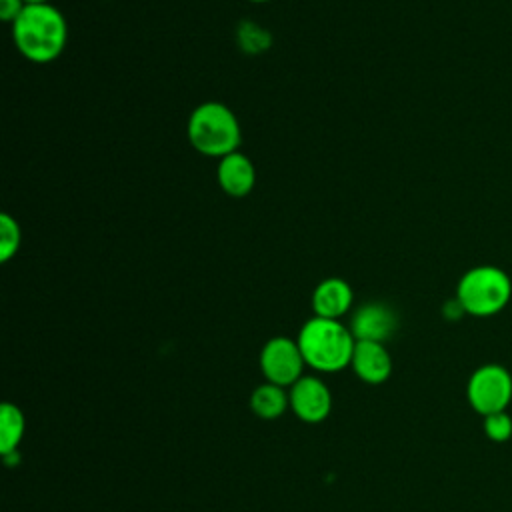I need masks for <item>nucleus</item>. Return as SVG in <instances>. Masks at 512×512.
<instances>
[{
  "label": "nucleus",
  "instance_id": "obj_12",
  "mask_svg": "<svg viewBox=\"0 0 512 512\" xmlns=\"http://www.w3.org/2000/svg\"><path fill=\"white\" fill-rule=\"evenodd\" d=\"M288 404H290V398L284 392V388L278 384H272V382L260 384L250 396L252 412L264 420H274V418L282 416L284 410L288 408Z\"/></svg>",
  "mask_w": 512,
  "mask_h": 512
},
{
  "label": "nucleus",
  "instance_id": "obj_10",
  "mask_svg": "<svg viewBox=\"0 0 512 512\" xmlns=\"http://www.w3.org/2000/svg\"><path fill=\"white\" fill-rule=\"evenodd\" d=\"M216 178L220 188L234 198L246 196L256 182V168L248 156L242 152H232L224 158H220L216 168Z\"/></svg>",
  "mask_w": 512,
  "mask_h": 512
},
{
  "label": "nucleus",
  "instance_id": "obj_5",
  "mask_svg": "<svg viewBox=\"0 0 512 512\" xmlns=\"http://www.w3.org/2000/svg\"><path fill=\"white\" fill-rule=\"evenodd\" d=\"M466 400L482 418L508 410L512 402V374L506 366L488 362L478 366L466 384Z\"/></svg>",
  "mask_w": 512,
  "mask_h": 512
},
{
  "label": "nucleus",
  "instance_id": "obj_17",
  "mask_svg": "<svg viewBox=\"0 0 512 512\" xmlns=\"http://www.w3.org/2000/svg\"><path fill=\"white\" fill-rule=\"evenodd\" d=\"M442 314H444V318H448V320H460L462 316H466V312H464V308H462V304L458 302L456 296H454L452 300L444 302Z\"/></svg>",
  "mask_w": 512,
  "mask_h": 512
},
{
  "label": "nucleus",
  "instance_id": "obj_8",
  "mask_svg": "<svg viewBox=\"0 0 512 512\" xmlns=\"http://www.w3.org/2000/svg\"><path fill=\"white\" fill-rule=\"evenodd\" d=\"M396 330V314L380 302H370L360 306L350 322V332L356 340L382 342L390 338Z\"/></svg>",
  "mask_w": 512,
  "mask_h": 512
},
{
  "label": "nucleus",
  "instance_id": "obj_15",
  "mask_svg": "<svg viewBox=\"0 0 512 512\" xmlns=\"http://www.w3.org/2000/svg\"><path fill=\"white\" fill-rule=\"evenodd\" d=\"M482 430L492 442H508L512 438V416L508 410L488 414L482 418Z\"/></svg>",
  "mask_w": 512,
  "mask_h": 512
},
{
  "label": "nucleus",
  "instance_id": "obj_4",
  "mask_svg": "<svg viewBox=\"0 0 512 512\" xmlns=\"http://www.w3.org/2000/svg\"><path fill=\"white\" fill-rule=\"evenodd\" d=\"M454 296L468 316L490 318L510 304L512 278L500 266L478 264L460 276Z\"/></svg>",
  "mask_w": 512,
  "mask_h": 512
},
{
  "label": "nucleus",
  "instance_id": "obj_18",
  "mask_svg": "<svg viewBox=\"0 0 512 512\" xmlns=\"http://www.w3.org/2000/svg\"><path fill=\"white\" fill-rule=\"evenodd\" d=\"M26 4H48V0H24Z\"/></svg>",
  "mask_w": 512,
  "mask_h": 512
},
{
  "label": "nucleus",
  "instance_id": "obj_7",
  "mask_svg": "<svg viewBox=\"0 0 512 512\" xmlns=\"http://www.w3.org/2000/svg\"><path fill=\"white\" fill-rule=\"evenodd\" d=\"M290 408L294 414L310 424L322 422L332 408V396L326 384L316 376H302L290 386Z\"/></svg>",
  "mask_w": 512,
  "mask_h": 512
},
{
  "label": "nucleus",
  "instance_id": "obj_1",
  "mask_svg": "<svg viewBox=\"0 0 512 512\" xmlns=\"http://www.w3.org/2000/svg\"><path fill=\"white\" fill-rule=\"evenodd\" d=\"M14 44L20 54L36 64L56 60L68 40L64 14L48 4H26L22 14L12 22Z\"/></svg>",
  "mask_w": 512,
  "mask_h": 512
},
{
  "label": "nucleus",
  "instance_id": "obj_19",
  "mask_svg": "<svg viewBox=\"0 0 512 512\" xmlns=\"http://www.w3.org/2000/svg\"><path fill=\"white\" fill-rule=\"evenodd\" d=\"M250 2H270V0H250Z\"/></svg>",
  "mask_w": 512,
  "mask_h": 512
},
{
  "label": "nucleus",
  "instance_id": "obj_3",
  "mask_svg": "<svg viewBox=\"0 0 512 512\" xmlns=\"http://www.w3.org/2000/svg\"><path fill=\"white\" fill-rule=\"evenodd\" d=\"M186 134L190 144L204 156L224 158L242 142L240 122L222 102H204L188 118Z\"/></svg>",
  "mask_w": 512,
  "mask_h": 512
},
{
  "label": "nucleus",
  "instance_id": "obj_6",
  "mask_svg": "<svg viewBox=\"0 0 512 512\" xmlns=\"http://www.w3.org/2000/svg\"><path fill=\"white\" fill-rule=\"evenodd\" d=\"M304 356L296 340L286 336L270 338L262 352H260V368L268 382L278 384L282 388L292 386L296 380L302 378Z\"/></svg>",
  "mask_w": 512,
  "mask_h": 512
},
{
  "label": "nucleus",
  "instance_id": "obj_14",
  "mask_svg": "<svg viewBox=\"0 0 512 512\" xmlns=\"http://www.w3.org/2000/svg\"><path fill=\"white\" fill-rule=\"evenodd\" d=\"M20 224L10 214H0V262H8L20 248Z\"/></svg>",
  "mask_w": 512,
  "mask_h": 512
},
{
  "label": "nucleus",
  "instance_id": "obj_11",
  "mask_svg": "<svg viewBox=\"0 0 512 512\" xmlns=\"http://www.w3.org/2000/svg\"><path fill=\"white\" fill-rule=\"evenodd\" d=\"M354 292L342 278H326L312 292L314 316L338 320L352 308Z\"/></svg>",
  "mask_w": 512,
  "mask_h": 512
},
{
  "label": "nucleus",
  "instance_id": "obj_2",
  "mask_svg": "<svg viewBox=\"0 0 512 512\" xmlns=\"http://www.w3.org/2000/svg\"><path fill=\"white\" fill-rule=\"evenodd\" d=\"M304 362L318 372H338L352 362L356 338L340 320L310 318L296 338Z\"/></svg>",
  "mask_w": 512,
  "mask_h": 512
},
{
  "label": "nucleus",
  "instance_id": "obj_9",
  "mask_svg": "<svg viewBox=\"0 0 512 512\" xmlns=\"http://www.w3.org/2000/svg\"><path fill=\"white\" fill-rule=\"evenodd\" d=\"M350 364L358 378L368 384H382L392 372V358L382 342L356 340Z\"/></svg>",
  "mask_w": 512,
  "mask_h": 512
},
{
  "label": "nucleus",
  "instance_id": "obj_16",
  "mask_svg": "<svg viewBox=\"0 0 512 512\" xmlns=\"http://www.w3.org/2000/svg\"><path fill=\"white\" fill-rule=\"evenodd\" d=\"M26 8L24 0H0V16L6 22H14Z\"/></svg>",
  "mask_w": 512,
  "mask_h": 512
},
{
  "label": "nucleus",
  "instance_id": "obj_13",
  "mask_svg": "<svg viewBox=\"0 0 512 512\" xmlns=\"http://www.w3.org/2000/svg\"><path fill=\"white\" fill-rule=\"evenodd\" d=\"M22 436H24L22 410L10 402L2 404V410H0V452H2V456L16 452Z\"/></svg>",
  "mask_w": 512,
  "mask_h": 512
}]
</instances>
